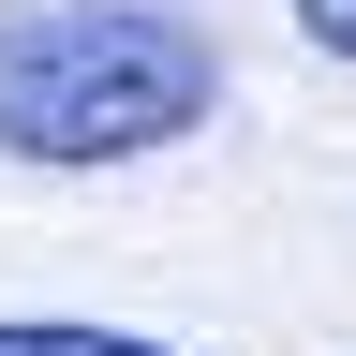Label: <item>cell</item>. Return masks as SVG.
Returning a JSON list of instances; mask_svg holds the SVG:
<instances>
[{
	"instance_id": "3",
	"label": "cell",
	"mask_w": 356,
	"mask_h": 356,
	"mask_svg": "<svg viewBox=\"0 0 356 356\" xmlns=\"http://www.w3.org/2000/svg\"><path fill=\"white\" fill-rule=\"evenodd\" d=\"M297 30L327 44V60H356V0H297Z\"/></svg>"
},
{
	"instance_id": "2",
	"label": "cell",
	"mask_w": 356,
	"mask_h": 356,
	"mask_svg": "<svg viewBox=\"0 0 356 356\" xmlns=\"http://www.w3.org/2000/svg\"><path fill=\"white\" fill-rule=\"evenodd\" d=\"M0 356H178L149 327H74V312H0Z\"/></svg>"
},
{
	"instance_id": "1",
	"label": "cell",
	"mask_w": 356,
	"mask_h": 356,
	"mask_svg": "<svg viewBox=\"0 0 356 356\" xmlns=\"http://www.w3.org/2000/svg\"><path fill=\"white\" fill-rule=\"evenodd\" d=\"M222 104V44L163 0H30L0 15V149L15 163H149Z\"/></svg>"
}]
</instances>
